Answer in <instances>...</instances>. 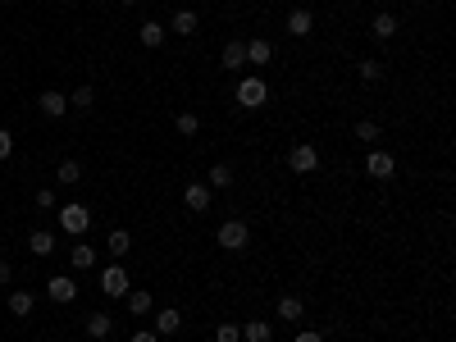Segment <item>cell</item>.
Wrapping results in <instances>:
<instances>
[{
    "mask_svg": "<svg viewBox=\"0 0 456 342\" xmlns=\"http://www.w3.org/2000/svg\"><path fill=\"white\" fill-rule=\"evenodd\" d=\"M206 188H233V169L228 164H215V169H210V183Z\"/></svg>",
    "mask_w": 456,
    "mask_h": 342,
    "instance_id": "cell-27",
    "label": "cell"
},
{
    "mask_svg": "<svg viewBox=\"0 0 456 342\" xmlns=\"http://www.w3.org/2000/svg\"><path fill=\"white\" fill-rule=\"evenodd\" d=\"M137 37H142V46H147V51H155V46L164 42V23H155V18H147V23L137 28Z\"/></svg>",
    "mask_w": 456,
    "mask_h": 342,
    "instance_id": "cell-17",
    "label": "cell"
},
{
    "mask_svg": "<svg viewBox=\"0 0 456 342\" xmlns=\"http://www.w3.org/2000/svg\"><path fill=\"white\" fill-rule=\"evenodd\" d=\"M27 247H32V256H55V233L37 228L32 238H27Z\"/></svg>",
    "mask_w": 456,
    "mask_h": 342,
    "instance_id": "cell-19",
    "label": "cell"
},
{
    "mask_svg": "<svg viewBox=\"0 0 456 342\" xmlns=\"http://www.w3.org/2000/svg\"><path fill=\"white\" fill-rule=\"evenodd\" d=\"M37 110H42L46 119H64L69 101H64V92H42V96H37Z\"/></svg>",
    "mask_w": 456,
    "mask_h": 342,
    "instance_id": "cell-8",
    "label": "cell"
},
{
    "mask_svg": "<svg viewBox=\"0 0 456 342\" xmlns=\"http://www.w3.org/2000/svg\"><path fill=\"white\" fill-rule=\"evenodd\" d=\"M297 342H324V334H319V329H302V334H297Z\"/></svg>",
    "mask_w": 456,
    "mask_h": 342,
    "instance_id": "cell-35",
    "label": "cell"
},
{
    "mask_svg": "<svg viewBox=\"0 0 456 342\" xmlns=\"http://www.w3.org/2000/svg\"><path fill=\"white\" fill-rule=\"evenodd\" d=\"M356 137H361V142H379V123H374V119H361V123H356Z\"/></svg>",
    "mask_w": 456,
    "mask_h": 342,
    "instance_id": "cell-30",
    "label": "cell"
},
{
    "mask_svg": "<svg viewBox=\"0 0 456 342\" xmlns=\"http://www.w3.org/2000/svg\"><path fill=\"white\" fill-rule=\"evenodd\" d=\"M110 329H114L110 315H92V319H87V334H92V342H105V338H110Z\"/></svg>",
    "mask_w": 456,
    "mask_h": 342,
    "instance_id": "cell-21",
    "label": "cell"
},
{
    "mask_svg": "<svg viewBox=\"0 0 456 342\" xmlns=\"http://www.w3.org/2000/svg\"><path fill=\"white\" fill-rule=\"evenodd\" d=\"M173 128H178L183 137H197L201 133V119H197V114H178V119H173Z\"/></svg>",
    "mask_w": 456,
    "mask_h": 342,
    "instance_id": "cell-28",
    "label": "cell"
},
{
    "mask_svg": "<svg viewBox=\"0 0 456 342\" xmlns=\"http://www.w3.org/2000/svg\"><path fill=\"white\" fill-rule=\"evenodd\" d=\"M119 5H128V9H133V5H137V0H119Z\"/></svg>",
    "mask_w": 456,
    "mask_h": 342,
    "instance_id": "cell-37",
    "label": "cell"
},
{
    "mask_svg": "<svg viewBox=\"0 0 456 342\" xmlns=\"http://www.w3.org/2000/svg\"><path fill=\"white\" fill-rule=\"evenodd\" d=\"M302 315H306L302 297H278V319H302Z\"/></svg>",
    "mask_w": 456,
    "mask_h": 342,
    "instance_id": "cell-22",
    "label": "cell"
},
{
    "mask_svg": "<svg viewBox=\"0 0 456 342\" xmlns=\"http://www.w3.org/2000/svg\"><path fill=\"white\" fill-rule=\"evenodd\" d=\"M370 32L379 37V42H393V32H397V18L383 9V14H374V18H370Z\"/></svg>",
    "mask_w": 456,
    "mask_h": 342,
    "instance_id": "cell-15",
    "label": "cell"
},
{
    "mask_svg": "<svg viewBox=\"0 0 456 342\" xmlns=\"http://www.w3.org/2000/svg\"><path fill=\"white\" fill-rule=\"evenodd\" d=\"M37 210H55V192H51V188L37 192Z\"/></svg>",
    "mask_w": 456,
    "mask_h": 342,
    "instance_id": "cell-32",
    "label": "cell"
},
{
    "mask_svg": "<svg viewBox=\"0 0 456 342\" xmlns=\"http://www.w3.org/2000/svg\"><path fill=\"white\" fill-rule=\"evenodd\" d=\"M55 173H60V183H64V188H73V183H82V164H78V160H64V164H60V169H55Z\"/></svg>",
    "mask_w": 456,
    "mask_h": 342,
    "instance_id": "cell-25",
    "label": "cell"
},
{
    "mask_svg": "<svg viewBox=\"0 0 456 342\" xmlns=\"http://www.w3.org/2000/svg\"><path fill=\"white\" fill-rule=\"evenodd\" d=\"M9 151H14V137L0 128V160H9Z\"/></svg>",
    "mask_w": 456,
    "mask_h": 342,
    "instance_id": "cell-33",
    "label": "cell"
},
{
    "mask_svg": "<svg viewBox=\"0 0 456 342\" xmlns=\"http://www.w3.org/2000/svg\"><path fill=\"white\" fill-rule=\"evenodd\" d=\"M356 73H361V83H379V78H383V64L379 60H361V68H356Z\"/></svg>",
    "mask_w": 456,
    "mask_h": 342,
    "instance_id": "cell-26",
    "label": "cell"
},
{
    "mask_svg": "<svg viewBox=\"0 0 456 342\" xmlns=\"http://www.w3.org/2000/svg\"><path fill=\"white\" fill-rule=\"evenodd\" d=\"M274 60V46L265 42V37H256V42H247V64H269Z\"/></svg>",
    "mask_w": 456,
    "mask_h": 342,
    "instance_id": "cell-13",
    "label": "cell"
},
{
    "mask_svg": "<svg viewBox=\"0 0 456 342\" xmlns=\"http://www.w3.org/2000/svg\"><path fill=\"white\" fill-rule=\"evenodd\" d=\"M105 251H110L114 260H123V256L133 251V233H128V228H114L110 238H105Z\"/></svg>",
    "mask_w": 456,
    "mask_h": 342,
    "instance_id": "cell-10",
    "label": "cell"
},
{
    "mask_svg": "<svg viewBox=\"0 0 456 342\" xmlns=\"http://www.w3.org/2000/svg\"><path fill=\"white\" fill-rule=\"evenodd\" d=\"M69 260H73V269H92L96 265V247H87V242H82V247L69 251Z\"/></svg>",
    "mask_w": 456,
    "mask_h": 342,
    "instance_id": "cell-23",
    "label": "cell"
},
{
    "mask_svg": "<svg viewBox=\"0 0 456 342\" xmlns=\"http://www.w3.org/2000/svg\"><path fill=\"white\" fill-rule=\"evenodd\" d=\"M32 306H37V297H32V292H9V315H18V319H23V315H32Z\"/></svg>",
    "mask_w": 456,
    "mask_h": 342,
    "instance_id": "cell-20",
    "label": "cell"
},
{
    "mask_svg": "<svg viewBox=\"0 0 456 342\" xmlns=\"http://www.w3.org/2000/svg\"><path fill=\"white\" fill-rule=\"evenodd\" d=\"M69 105H78V110H92V105H96V92H92V87H78V92L69 96Z\"/></svg>",
    "mask_w": 456,
    "mask_h": 342,
    "instance_id": "cell-29",
    "label": "cell"
},
{
    "mask_svg": "<svg viewBox=\"0 0 456 342\" xmlns=\"http://www.w3.org/2000/svg\"><path fill=\"white\" fill-rule=\"evenodd\" d=\"M310 28H315V14H310V9H292V14H288V32L292 37H310Z\"/></svg>",
    "mask_w": 456,
    "mask_h": 342,
    "instance_id": "cell-12",
    "label": "cell"
},
{
    "mask_svg": "<svg viewBox=\"0 0 456 342\" xmlns=\"http://www.w3.org/2000/svg\"><path fill=\"white\" fill-rule=\"evenodd\" d=\"M238 329H242V338H247V342H269V338H274V329H269L265 319H247V324H238Z\"/></svg>",
    "mask_w": 456,
    "mask_h": 342,
    "instance_id": "cell-16",
    "label": "cell"
},
{
    "mask_svg": "<svg viewBox=\"0 0 456 342\" xmlns=\"http://www.w3.org/2000/svg\"><path fill=\"white\" fill-rule=\"evenodd\" d=\"M128 269H123V265H110V269H105L101 274V288H105V297H123V292H128Z\"/></svg>",
    "mask_w": 456,
    "mask_h": 342,
    "instance_id": "cell-7",
    "label": "cell"
},
{
    "mask_svg": "<svg viewBox=\"0 0 456 342\" xmlns=\"http://www.w3.org/2000/svg\"><path fill=\"white\" fill-rule=\"evenodd\" d=\"M288 169H292V173H315L319 169V151L310 142L292 146V151H288Z\"/></svg>",
    "mask_w": 456,
    "mask_h": 342,
    "instance_id": "cell-4",
    "label": "cell"
},
{
    "mask_svg": "<svg viewBox=\"0 0 456 342\" xmlns=\"http://www.w3.org/2000/svg\"><path fill=\"white\" fill-rule=\"evenodd\" d=\"M0 238H5V233H0Z\"/></svg>",
    "mask_w": 456,
    "mask_h": 342,
    "instance_id": "cell-39",
    "label": "cell"
},
{
    "mask_svg": "<svg viewBox=\"0 0 456 342\" xmlns=\"http://www.w3.org/2000/svg\"><path fill=\"white\" fill-rule=\"evenodd\" d=\"M365 173H370V178H379V183H388L397 173L393 155H388V151H370V155H365Z\"/></svg>",
    "mask_w": 456,
    "mask_h": 342,
    "instance_id": "cell-6",
    "label": "cell"
},
{
    "mask_svg": "<svg viewBox=\"0 0 456 342\" xmlns=\"http://www.w3.org/2000/svg\"><path fill=\"white\" fill-rule=\"evenodd\" d=\"M224 68L228 73H242V68H247V42H228L224 46Z\"/></svg>",
    "mask_w": 456,
    "mask_h": 342,
    "instance_id": "cell-11",
    "label": "cell"
},
{
    "mask_svg": "<svg viewBox=\"0 0 456 342\" xmlns=\"http://www.w3.org/2000/svg\"><path fill=\"white\" fill-rule=\"evenodd\" d=\"M123 301H128V310H133L137 319H142V315H151V306H155V301H151V292H142V288H137V292L128 288V292H123Z\"/></svg>",
    "mask_w": 456,
    "mask_h": 342,
    "instance_id": "cell-14",
    "label": "cell"
},
{
    "mask_svg": "<svg viewBox=\"0 0 456 342\" xmlns=\"http://www.w3.org/2000/svg\"><path fill=\"white\" fill-rule=\"evenodd\" d=\"M60 5H69V0H60Z\"/></svg>",
    "mask_w": 456,
    "mask_h": 342,
    "instance_id": "cell-38",
    "label": "cell"
},
{
    "mask_svg": "<svg viewBox=\"0 0 456 342\" xmlns=\"http://www.w3.org/2000/svg\"><path fill=\"white\" fill-rule=\"evenodd\" d=\"M233 101H238L242 110H260V105L269 101V83H265V78H256V73H247L238 83V92H233Z\"/></svg>",
    "mask_w": 456,
    "mask_h": 342,
    "instance_id": "cell-1",
    "label": "cell"
},
{
    "mask_svg": "<svg viewBox=\"0 0 456 342\" xmlns=\"http://www.w3.org/2000/svg\"><path fill=\"white\" fill-rule=\"evenodd\" d=\"M178 329H183V315H178V310H160V315H155V334H160V338L178 334Z\"/></svg>",
    "mask_w": 456,
    "mask_h": 342,
    "instance_id": "cell-18",
    "label": "cell"
},
{
    "mask_svg": "<svg viewBox=\"0 0 456 342\" xmlns=\"http://www.w3.org/2000/svg\"><path fill=\"white\" fill-rule=\"evenodd\" d=\"M247 242H251L247 219H228V224H219V247H224V251H247Z\"/></svg>",
    "mask_w": 456,
    "mask_h": 342,
    "instance_id": "cell-3",
    "label": "cell"
},
{
    "mask_svg": "<svg viewBox=\"0 0 456 342\" xmlns=\"http://www.w3.org/2000/svg\"><path fill=\"white\" fill-rule=\"evenodd\" d=\"M9 274H14V269H9L5 260H0V283H9Z\"/></svg>",
    "mask_w": 456,
    "mask_h": 342,
    "instance_id": "cell-36",
    "label": "cell"
},
{
    "mask_svg": "<svg viewBox=\"0 0 456 342\" xmlns=\"http://www.w3.org/2000/svg\"><path fill=\"white\" fill-rule=\"evenodd\" d=\"M60 224H64V233H69V238H82V233L92 228V210H87V205H78V201H69L60 210Z\"/></svg>",
    "mask_w": 456,
    "mask_h": 342,
    "instance_id": "cell-2",
    "label": "cell"
},
{
    "mask_svg": "<svg viewBox=\"0 0 456 342\" xmlns=\"http://www.w3.org/2000/svg\"><path fill=\"white\" fill-rule=\"evenodd\" d=\"M215 342H242V329L238 324H219L215 329Z\"/></svg>",
    "mask_w": 456,
    "mask_h": 342,
    "instance_id": "cell-31",
    "label": "cell"
},
{
    "mask_svg": "<svg viewBox=\"0 0 456 342\" xmlns=\"http://www.w3.org/2000/svg\"><path fill=\"white\" fill-rule=\"evenodd\" d=\"M183 205H187L192 214H206L210 210V188H206V183H192V188L183 192Z\"/></svg>",
    "mask_w": 456,
    "mask_h": 342,
    "instance_id": "cell-9",
    "label": "cell"
},
{
    "mask_svg": "<svg viewBox=\"0 0 456 342\" xmlns=\"http://www.w3.org/2000/svg\"><path fill=\"white\" fill-rule=\"evenodd\" d=\"M133 342H160V334H155V329H137V334H133Z\"/></svg>",
    "mask_w": 456,
    "mask_h": 342,
    "instance_id": "cell-34",
    "label": "cell"
},
{
    "mask_svg": "<svg viewBox=\"0 0 456 342\" xmlns=\"http://www.w3.org/2000/svg\"><path fill=\"white\" fill-rule=\"evenodd\" d=\"M46 297H51L55 306H69V301L78 297V283L64 279V274H55V279H46Z\"/></svg>",
    "mask_w": 456,
    "mask_h": 342,
    "instance_id": "cell-5",
    "label": "cell"
},
{
    "mask_svg": "<svg viewBox=\"0 0 456 342\" xmlns=\"http://www.w3.org/2000/svg\"><path fill=\"white\" fill-rule=\"evenodd\" d=\"M173 32L192 37V32H197V14H192V9H178V14H173Z\"/></svg>",
    "mask_w": 456,
    "mask_h": 342,
    "instance_id": "cell-24",
    "label": "cell"
}]
</instances>
